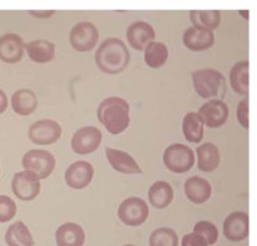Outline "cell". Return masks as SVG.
Returning <instances> with one entry per match:
<instances>
[{
    "instance_id": "cell-1",
    "label": "cell",
    "mask_w": 257,
    "mask_h": 246,
    "mask_svg": "<svg viewBox=\"0 0 257 246\" xmlns=\"http://www.w3.org/2000/svg\"><path fill=\"white\" fill-rule=\"evenodd\" d=\"M130 50L124 43L117 38L105 39L95 52V63L102 72L118 74L128 67Z\"/></svg>"
},
{
    "instance_id": "cell-2",
    "label": "cell",
    "mask_w": 257,
    "mask_h": 246,
    "mask_svg": "<svg viewBox=\"0 0 257 246\" xmlns=\"http://www.w3.org/2000/svg\"><path fill=\"white\" fill-rule=\"evenodd\" d=\"M98 119L112 135H119L130 126V104L119 97L105 98L98 107Z\"/></svg>"
},
{
    "instance_id": "cell-3",
    "label": "cell",
    "mask_w": 257,
    "mask_h": 246,
    "mask_svg": "<svg viewBox=\"0 0 257 246\" xmlns=\"http://www.w3.org/2000/svg\"><path fill=\"white\" fill-rule=\"evenodd\" d=\"M195 90L200 97L211 100H221L226 94V79L222 73L212 68L198 69L192 73Z\"/></svg>"
},
{
    "instance_id": "cell-4",
    "label": "cell",
    "mask_w": 257,
    "mask_h": 246,
    "mask_svg": "<svg viewBox=\"0 0 257 246\" xmlns=\"http://www.w3.org/2000/svg\"><path fill=\"white\" fill-rule=\"evenodd\" d=\"M22 165L27 172L34 175L38 180L49 177L55 167V158L44 150H30L23 156Z\"/></svg>"
},
{
    "instance_id": "cell-5",
    "label": "cell",
    "mask_w": 257,
    "mask_h": 246,
    "mask_svg": "<svg viewBox=\"0 0 257 246\" xmlns=\"http://www.w3.org/2000/svg\"><path fill=\"white\" fill-rule=\"evenodd\" d=\"M166 167L175 173H185L195 165V153L182 143H173L166 148L163 153Z\"/></svg>"
},
{
    "instance_id": "cell-6",
    "label": "cell",
    "mask_w": 257,
    "mask_h": 246,
    "mask_svg": "<svg viewBox=\"0 0 257 246\" xmlns=\"http://www.w3.org/2000/svg\"><path fill=\"white\" fill-rule=\"evenodd\" d=\"M148 206L142 198L130 197L123 201L118 208V217L128 226H140L147 220Z\"/></svg>"
},
{
    "instance_id": "cell-7",
    "label": "cell",
    "mask_w": 257,
    "mask_h": 246,
    "mask_svg": "<svg viewBox=\"0 0 257 246\" xmlns=\"http://www.w3.org/2000/svg\"><path fill=\"white\" fill-rule=\"evenodd\" d=\"M98 30L94 24L89 22L78 23L72 28L69 40L77 52H89L98 42Z\"/></svg>"
},
{
    "instance_id": "cell-8",
    "label": "cell",
    "mask_w": 257,
    "mask_h": 246,
    "mask_svg": "<svg viewBox=\"0 0 257 246\" xmlns=\"http://www.w3.org/2000/svg\"><path fill=\"white\" fill-rule=\"evenodd\" d=\"M102 142V132L97 127H82L73 135L72 148L78 155H89L99 147Z\"/></svg>"
},
{
    "instance_id": "cell-9",
    "label": "cell",
    "mask_w": 257,
    "mask_h": 246,
    "mask_svg": "<svg viewBox=\"0 0 257 246\" xmlns=\"http://www.w3.org/2000/svg\"><path fill=\"white\" fill-rule=\"evenodd\" d=\"M28 135L35 145H52L62 136V127L55 120L40 119L30 126Z\"/></svg>"
},
{
    "instance_id": "cell-10",
    "label": "cell",
    "mask_w": 257,
    "mask_h": 246,
    "mask_svg": "<svg viewBox=\"0 0 257 246\" xmlns=\"http://www.w3.org/2000/svg\"><path fill=\"white\" fill-rule=\"evenodd\" d=\"M13 193L23 201L34 200L40 192V182L34 175L22 171L15 173L12 181Z\"/></svg>"
},
{
    "instance_id": "cell-11",
    "label": "cell",
    "mask_w": 257,
    "mask_h": 246,
    "mask_svg": "<svg viewBox=\"0 0 257 246\" xmlns=\"http://www.w3.org/2000/svg\"><path fill=\"white\" fill-rule=\"evenodd\" d=\"M250 217L246 212L236 211L230 213L223 222V233L230 241H242L248 236Z\"/></svg>"
},
{
    "instance_id": "cell-12",
    "label": "cell",
    "mask_w": 257,
    "mask_h": 246,
    "mask_svg": "<svg viewBox=\"0 0 257 246\" xmlns=\"http://www.w3.org/2000/svg\"><path fill=\"white\" fill-rule=\"evenodd\" d=\"M197 114L203 125L210 128H218L227 122L228 107L222 100H210L200 108Z\"/></svg>"
},
{
    "instance_id": "cell-13",
    "label": "cell",
    "mask_w": 257,
    "mask_h": 246,
    "mask_svg": "<svg viewBox=\"0 0 257 246\" xmlns=\"http://www.w3.org/2000/svg\"><path fill=\"white\" fill-rule=\"evenodd\" d=\"M94 175V168L87 161H77L68 167L65 172V182L75 190L87 187Z\"/></svg>"
},
{
    "instance_id": "cell-14",
    "label": "cell",
    "mask_w": 257,
    "mask_h": 246,
    "mask_svg": "<svg viewBox=\"0 0 257 246\" xmlns=\"http://www.w3.org/2000/svg\"><path fill=\"white\" fill-rule=\"evenodd\" d=\"M215 43L212 30L201 27H191L183 33V44L193 52H202L211 48Z\"/></svg>"
},
{
    "instance_id": "cell-15",
    "label": "cell",
    "mask_w": 257,
    "mask_h": 246,
    "mask_svg": "<svg viewBox=\"0 0 257 246\" xmlns=\"http://www.w3.org/2000/svg\"><path fill=\"white\" fill-rule=\"evenodd\" d=\"M24 53L23 39L15 33H7L0 37V59L9 64L18 63Z\"/></svg>"
},
{
    "instance_id": "cell-16",
    "label": "cell",
    "mask_w": 257,
    "mask_h": 246,
    "mask_svg": "<svg viewBox=\"0 0 257 246\" xmlns=\"http://www.w3.org/2000/svg\"><path fill=\"white\" fill-rule=\"evenodd\" d=\"M156 37L155 29L146 22H136L127 30V39L135 49L143 50Z\"/></svg>"
},
{
    "instance_id": "cell-17",
    "label": "cell",
    "mask_w": 257,
    "mask_h": 246,
    "mask_svg": "<svg viewBox=\"0 0 257 246\" xmlns=\"http://www.w3.org/2000/svg\"><path fill=\"white\" fill-rule=\"evenodd\" d=\"M58 246H83L85 242L84 230L74 222H67L59 226L55 232Z\"/></svg>"
},
{
    "instance_id": "cell-18",
    "label": "cell",
    "mask_w": 257,
    "mask_h": 246,
    "mask_svg": "<svg viewBox=\"0 0 257 246\" xmlns=\"http://www.w3.org/2000/svg\"><path fill=\"white\" fill-rule=\"evenodd\" d=\"M105 155H107L110 166L115 171H118V172L127 173V175L142 172V170H141L138 163L135 161V158L131 155H128L127 152H123L120 150H114V148H107Z\"/></svg>"
},
{
    "instance_id": "cell-19",
    "label": "cell",
    "mask_w": 257,
    "mask_h": 246,
    "mask_svg": "<svg viewBox=\"0 0 257 246\" xmlns=\"http://www.w3.org/2000/svg\"><path fill=\"white\" fill-rule=\"evenodd\" d=\"M185 192L187 197L195 203H203L211 197L212 187L210 182L205 178L193 176L190 177L185 183Z\"/></svg>"
},
{
    "instance_id": "cell-20",
    "label": "cell",
    "mask_w": 257,
    "mask_h": 246,
    "mask_svg": "<svg viewBox=\"0 0 257 246\" xmlns=\"http://www.w3.org/2000/svg\"><path fill=\"white\" fill-rule=\"evenodd\" d=\"M12 107L17 114H32L38 107V99L30 89H19L12 95Z\"/></svg>"
},
{
    "instance_id": "cell-21",
    "label": "cell",
    "mask_w": 257,
    "mask_h": 246,
    "mask_svg": "<svg viewBox=\"0 0 257 246\" xmlns=\"http://www.w3.org/2000/svg\"><path fill=\"white\" fill-rule=\"evenodd\" d=\"M198 168L203 172H212L220 165V151L213 143H203L197 148Z\"/></svg>"
},
{
    "instance_id": "cell-22",
    "label": "cell",
    "mask_w": 257,
    "mask_h": 246,
    "mask_svg": "<svg viewBox=\"0 0 257 246\" xmlns=\"http://www.w3.org/2000/svg\"><path fill=\"white\" fill-rule=\"evenodd\" d=\"M8 246H34V240L23 221H17L8 227L5 233Z\"/></svg>"
},
{
    "instance_id": "cell-23",
    "label": "cell",
    "mask_w": 257,
    "mask_h": 246,
    "mask_svg": "<svg viewBox=\"0 0 257 246\" xmlns=\"http://www.w3.org/2000/svg\"><path fill=\"white\" fill-rule=\"evenodd\" d=\"M148 198L156 208H165L172 202L173 200V188L171 185L165 181H157L151 186L148 191Z\"/></svg>"
},
{
    "instance_id": "cell-24",
    "label": "cell",
    "mask_w": 257,
    "mask_h": 246,
    "mask_svg": "<svg viewBox=\"0 0 257 246\" xmlns=\"http://www.w3.org/2000/svg\"><path fill=\"white\" fill-rule=\"evenodd\" d=\"M27 53L35 63H48L55 57V45L48 40H34L27 44Z\"/></svg>"
},
{
    "instance_id": "cell-25",
    "label": "cell",
    "mask_w": 257,
    "mask_h": 246,
    "mask_svg": "<svg viewBox=\"0 0 257 246\" xmlns=\"http://www.w3.org/2000/svg\"><path fill=\"white\" fill-rule=\"evenodd\" d=\"M248 69L250 64L248 62H240L232 67L230 72V82L233 90L238 94L248 95Z\"/></svg>"
},
{
    "instance_id": "cell-26",
    "label": "cell",
    "mask_w": 257,
    "mask_h": 246,
    "mask_svg": "<svg viewBox=\"0 0 257 246\" xmlns=\"http://www.w3.org/2000/svg\"><path fill=\"white\" fill-rule=\"evenodd\" d=\"M183 135L188 142L198 143L203 138V122L195 112L187 113L183 118Z\"/></svg>"
},
{
    "instance_id": "cell-27",
    "label": "cell",
    "mask_w": 257,
    "mask_h": 246,
    "mask_svg": "<svg viewBox=\"0 0 257 246\" xmlns=\"http://www.w3.org/2000/svg\"><path fill=\"white\" fill-rule=\"evenodd\" d=\"M168 59V49L166 44L161 42H152L145 48V60L148 67L157 68L163 67Z\"/></svg>"
},
{
    "instance_id": "cell-28",
    "label": "cell",
    "mask_w": 257,
    "mask_h": 246,
    "mask_svg": "<svg viewBox=\"0 0 257 246\" xmlns=\"http://www.w3.org/2000/svg\"><path fill=\"white\" fill-rule=\"evenodd\" d=\"M190 18L193 27L206 28L208 30L216 29L221 23V13L218 10H192L190 13Z\"/></svg>"
},
{
    "instance_id": "cell-29",
    "label": "cell",
    "mask_w": 257,
    "mask_h": 246,
    "mask_svg": "<svg viewBox=\"0 0 257 246\" xmlns=\"http://www.w3.org/2000/svg\"><path fill=\"white\" fill-rule=\"evenodd\" d=\"M150 246H178V236L170 227H160L150 236Z\"/></svg>"
},
{
    "instance_id": "cell-30",
    "label": "cell",
    "mask_w": 257,
    "mask_h": 246,
    "mask_svg": "<svg viewBox=\"0 0 257 246\" xmlns=\"http://www.w3.org/2000/svg\"><path fill=\"white\" fill-rule=\"evenodd\" d=\"M193 232L200 235L206 241L207 246L213 245L218 240L217 227L212 222H208V221H198L195 227H193Z\"/></svg>"
},
{
    "instance_id": "cell-31",
    "label": "cell",
    "mask_w": 257,
    "mask_h": 246,
    "mask_svg": "<svg viewBox=\"0 0 257 246\" xmlns=\"http://www.w3.org/2000/svg\"><path fill=\"white\" fill-rule=\"evenodd\" d=\"M17 213V205L9 196L0 195V222H8Z\"/></svg>"
},
{
    "instance_id": "cell-32",
    "label": "cell",
    "mask_w": 257,
    "mask_h": 246,
    "mask_svg": "<svg viewBox=\"0 0 257 246\" xmlns=\"http://www.w3.org/2000/svg\"><path fill=\"white\" fill-rule=\"evenodd\" d=\"M237 118H238V122L241 123L243 128H247L250 127V122H248V99L245 98L240 102L237 107Z\"/></svg>"
},
{
    "instance_id": "cell-33",
    "label": "cell",
    "mask_w": 257,
    "mask_h": 246,
    "mask_svg": "<svg viewBox=\"0 0 257 246\" xmlns=\"http://www.w3.org/2000/svg\"><path fill=\"white\" fill-rule=\"evenodd\" d=\"M182 246H207V243L200 235L192 232L183 236Z\"/></svg>"
},
{
    "instance_id": "cell-34",
    "label": "cell",
    "mask_w": 257,
    "mask_h": 246,
    "mask_svg": "<svg viewBox=\"0 0 257 246\" xmlns=\"http://www.w3.org/2000/svg\"><path fill=\"white\" fill-rule=\"evenodd\" d=\"M8 108V97L3 89H0V114L4 113Z\"/></svg>"
},
{
    "instance_id": "cell-35",
    "label": "cell",
    "mask_w": 257,
    "mask_h": 246,
    "mask_svg": "<svg viewBox=\"0 0 257 246\" xmlns=\"http://www.w3.org/2000/svg\"><path fill=\"white\" fill-rule=\"evenodd\" d=\"M29 14L35 18H49L54 14V12L53 10H49V12H34V10H30Z\"/></svg>"
},
{
    "instance_id": "cell-36",
    "label": "cell",
    "mask_w": 257,
    "mask_h": 246,
    "mask_svg": "<svg viewBox=\"0 0 257 246\" xmlns=\"http://www.w3.org/2000/svg\"><path fill=\"white\" fill-rule=\"evenodd\" d=\"M124 246H136V245H132V243H128V245H124Z\"/></svg>"
}]
</instances>
